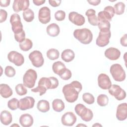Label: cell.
<instances>
[{"label": "cell", "mask_w": 127, "mask_h": 127, "mask_svg": "<svg viewBox=\"0 0 127 127\" xmlns=\"http://www.w3.org/2000/svg\"><path fill=\"white\" fill-rule=\"evenodd\" d=\"M82 89L81 83L75 80L65 85L63 88L62 91L66 101L69 103H73L77 100L78 94Z\"/></svg>", "instance_id": "1"}, {"label": "cell", "mask_w": 127, "mask_h": 127, "mask_svg": "<svg viewBox=\"0 0 127 127\" xmlns=\"http://www.w3.org/2000/svg\"><path fill=\"white\" fill-rule=\"evenodd\" d=\"M73 36L75 39L83 44H89L93 39L91 31L87 28L75 29L73 32Z\"/></svg>", "instance_id": "2"}, {"label": "cell", "mask_w": 127, "mask_h": 127, "mask_svg": "<svg viewBox=\"0 0 127 127\" xmlns=\"http://www.w3.org/2000/svg\"><path fill=\"white\" fill-rule=\"evenodd\" d=\"M48 89H53L50 77H43L39 80L38 86L31 89L33 92H39L40 96L44 94Z\"/></svg>", "instance_id": "3"}, {"label": "cell", "mask_w": 127, "mask_h": 127, "mask_svg": "<svg viewBox=\"0 0 127 127\" xmlns=\"http://www.w3.org/2000/svg\"><path fill=\"white\" fill-rule=\"evenodd\" d=\"M74 110L76 114L85 122L90 121L93 117L92 111L82 104H77L74 108Z\"/></svg>", "instance_id": "4"}, {"label": "cell", "mask_w": 127, "mask_h": 127, "mask_svg": "<svg viewBox=\"0 0 127 127\" xmlns=\"http://www.w3.org/2000/svg\"><path fill=\"white\" fill-rule=\"evenodd\" d=\"M110 72L114 79L118 82L124 81L126 79V72L121 64H112L110 68Z\"/></svg>", "instance_id": "5"}, {"label": "cell", "mask_w": 127, "mask_h": 127, "mask_svg": "<svg viewBox=\"0 0 127 127\" xmlns=\"http://www.w3.org/2000/svg\"><path fill=\"white\" fill-rule=\"evenodd\" d=\"M37 78V74L35 70L33 69H28L23 77L24 85L29 88H33L35 84Z\"/></svg>", "instance_id": "6"}, {"label": "cell", "mask_w": 127, "mask_h": 127, "mask_svg": "<svg viewBox=\"0 0 127 127\" xmlns=\"http://www.w3.org/2000/svg\"><path fill=\"white\" fill-rule=\"evenodd\" d=\"M10 22L11 25L12 30L14 34L20 33L23 30V25L19 14L17 13L12 14L10 16Z\"/></svg>", "instance_id": "7"}, {"label": "cell", "mask_w": 127, "mask_h": 127, "mask_svg": "<svg viewBox=\"0 0 127 127\" xmlns=\"http://www.w3.org/2000/svg\"><path fill=\"white\" fill-rule=\"evenodd\" d=\"M29 59L33 66L36 67L42 66L44 63V60L41 52L37 50L33 51L29 55Z\"/></svg>", "instance_id": "8"}, {"label": "cell", "mask_w": 127, "mask_h": 127, "mask_svg": "<svg viewBox=\"0 0 127 127\" xmlns=\"http://www.w3.org/2000/svg\"><path fill=\"white\" fill-rule=\"evenodd\" d=\"M115 14L114 7L112 6H106L103 11H101L98 13L97 19L98 21L107 20L110 21Z\"/></svg>", "instance_id": "9"}, {"label": "cell", "mask_w": 127, "mask_h": 127, "mask_svg": "<svg viewBox=\"0 0 127 127\" xmlns=\"http://www.w3.org/2000/svg\"><path fill=\"white\" fill-rule=\"evenodd\" d=\"M109 93L117 100H124L126 97V93L119 85L113 84L109 89Z\"/></svg>", "instance_id": "10"}, {"label": "cell", "mask_w": 127, "mask_h": 127, "mask_svg": "<svg viewBox=\"0 0 127 127\" xmlns=\"http://www.w3.org/2000/svg\"><path fill=\"white\" fill-rule=\"evenodd\" d=\"M111 36V33L110 30L108 31H100L99 35L96 39V45L100 47L107 46L109 43Z\"/></svg>", "instance_id": "11"}, {"label": "cell", "mask_w": 127, "mask_h": 127, "mask_svg": "<svg viewBox=\"0 0 127 127\" xmlns=\"http://www.w3.org/2000/svg\"><path fill=\"white\" fill-rule=\"evenodd\" d=\"M7 58L10 62L18 66L22 65L24 62L23 56L21 54L14 51H11L8 54Z\"/></svg>", "instance_id": "12"}, {"label": "cell", "mask_w": 127, "mask_h": 127, "mask_svg": "<svg viewBox=\"0 0 127 127\" xmlns=\"http://www.w3.org/2000/svg\"><path fill=\"white\" fill-rule=\"evenodd\" d=\"M35 103V99L33 97L30 96H26L21 98L19 101L18 108L22 110L25 111L33 108Z\"/></svg>", "instance_id": "13"}, {"label": "cell", "mask_w": 127, "mask_h": 127, "mask_svg": "<svg viewBox=\"0 0 127 127\" xmlns=\"http://www.w3.org/2000/svg\"><path fill=\"white\" fill-rule=\"evenodd\" d=\"M38 19L39 21L44 24L49 23L51 20V10L47 6L41 7L38 13Z\"/></svg>", "instance_id": "14"}, {"label": "cell", "mask_w": 127, "mask_h": 127, "mask_svg": "<svg viewBox=\"0 0 127 127\" xmlns=\"http://www.w3.org/2000/svg\"><path fill=\"white\" fill-rule=\"evenodd\" d=\"M98 84L101 89L106 90L111 87L112 82L108 75L105 73H101L98 76Z\"/></svg>", "instance_id": "15"}, {"label": "cell", "mask_w": 127, "mask_h": 127, "mask_svg": "<svg viewBox=\"0 0 127 127\" xmlns=\"http://www.w3.org/2000/svg\"><path fill=\"white\" fill-rule=\"evenodd\" d=\"M77 118L73 112H68L64 113L62 117L61 122L65 126H72L76 122Z\"/></svg>", "instance_id": "16"}, {"label": "cell", "mask_w": 127, "mask_h": 127, "mask_svg": "<svg viewBox=\"0 0 127 127\" xmlns=\"http://www.w3.org/2000/svg\"><path fill=\"white\" fill-rule=\"evenodd\" d=\"M68 19L72 23L77 26H82L85 22L84 17L75 11H72L69 13Z\"/></svg>", "instance_id": "17"}, {"label": "cell", "mask_w": 127, "mask_h": 127, "mask_svg": "<svg viewBox=\"0 0 127 127\" xmlns=\"http://www.w3.org/2000/svg\"><path fill=\"white\" fill-rule=\"evenodd\" d=\"M29 6V1L28 0H14L12 4L13 10L18 12L23 10V11L28 9Z\"/></svg>", "instance_id": "18"}, {"label": "cell", "mask_w": 127, "mask_h": 127, "mask_svg": "<svg viewBox=\"0 0 127 127\" xmlns=\"http://www.w3.org/2000/svg\"><path fill=\"white\" fill-rule=\"evenodd\" d=\"M116 118L119 121H123L127 118V105L126 103L119 104L117 108Z\"/></svg>", "instance_id": "19"}, {"label": "cell", "mask_w": 127, "mask_h": 127, "mask_svg": "<svg viewBox=\"0 0 127 127\" xmlns=\"http://www.w3.org/2000/svg\"><path fill=\"white\" fill-rule=\"evenodd\" d=\"M104 55L108 59L112 61H115L120 58L121 56V52L117 48L110 47L105 50Z\"/></svg>", "instance_id": "20"}, {"label": "cell", "mask_w": 127, "mask_h": 127, "mask_svg": "<svg viewBox=\"0 0 127 127\" xmlns=\"http://www.w3.org/2000/svg\"><path fill=\"white\" fill-rule=\"evenodd\" d=\"M19 123L23 127H30L32 126L34 120L32 116L29 114H22L19 118Z\"/></svg>", "instance_id": "21"}, {"label": "cell", "mask_w": 127, "mask_h": 127, "mask_svg": "<svg viewBox=\"0 0 127 127\" xmlns=\"http://www.w3.org/2000/svg\"><path fill=\"white\" fill-rule=\"evenodd\" d=\"M0 120L2 124L7 126L12 122V115L9 111L7 110H3L0 113Z\"/></svg>", "instance_id": "22"}, {"label": "cell", "mask_w": 127, "mask_h": 127, "mask_svg": "<svg viewBox=\"0 0 127 127\" xmlns=\"http://www.w3.org/2000/svg\"><path fill=\"white\" fill-rule=\"evenodd\" d=\"M95 13L96 11L93 9H89L85 12V15L87 16L88 22L93 26H97L98 24L97 17Z\"/></svg>", "instance_id": "23"}, {"label": "cell", "mask_w": 127, "mask_h": 127, "mask_svg": "<svg viewBox=\"0 0 127 127\" xmlns=\"http://www.w3.org/2000/svg\"><path fill=\"white\" fill-rule=\"evenodd\" d=\"M46 31L49 36L54 37L57 36L59 34L60 29L58 25L56 23H53L47 27Z\"/></svg>", "instance_id": "24"}, {"label": "cell", "mask_w": 127, "mask_h": 127, "mask_svg": "<svg viewBox=\"0 0 127 127\" xmlns=\"http://www.w3.org/2000/svg\"><path fill=\"white\" fill-rule=\"evenodd\" d=\"M13 94L11 88L6 84H0V94L4 98L10 97Z\"/></svg>", "instance_id": "25"}, {"label": "cell", "mask_w": 127, "mask_h": 127, "mask_svg": "<svg viewBox=\"0 0 127 127\" xmlns=\"http://www.w3.org/2000/svg\"><path fill=\"white\" fill-rule=\"evenodd\" d=\"M75 57L74 52L71 49H65L62 53L61 58L63 61L68 63L72 61Z\"/></svg>", "instance_id": "26"}, {"label": "cell", "mask_w": 127, "mask_h": 127, "mask_svg": "<svg viewBox=\"0 0 127 127\" xmlns=\"http://www.w3.org/2000/svg\"><path fill=\"white\" fill-rule=\"evenodd\" d=\"M66 67L64 64L61 61L55 62L52 65V69L54 72L59 75L65 69Z\"/></svg>", "instance_id": "27"}, {"label": "cell", "mask_w": 127, "mask_h": 127, "mask_svg": "<svg viewBox=\"0 0 127 127\" xmlns=\"http://www.w3.org/2000/svg\"><path fill=\"white\" fill-rule=\"evenodd\" d=\"M53 110L57 112H61L64 109L65 105L64 102L60 99H56L52 102Z\"/></svg>", "instance_id": "28"}, {"label": "cell", "mask_w": 127, "mask_h": 127, "mask_svg": "<svg viewBox=\"0 0 127 127\" xmlns=\"http://www.w3.org/2000/svg\"><path fill=\"white\" fill-rule=\"evenodd\" d=\"M37 108L38 110L42 113H46L50 110L49 102L46 100H41L38 101Z\"/></svg>", "instance_id": "29"}, {"label": "cell", "mask_w": 127, "mask_h": 127, "mask_svg": "<svg viewBox=\"0 0 127 127\" xmlns=\"http://www.w3.org/2000/svg\"><path fill=\"white\" fill-rule=\"evenodd\" d=\"M20 49L23 51H28L30 50L33 46V43L31 40L25 38V40L19 44Z\"/></svg>", "instance_id": "30"}, {"label": "cell", "mask_w": 127, "mask_h": 127, "mask_svg": "<svg viewBox=\"0 0 127 127\" xmlns=\"http://www.w3.org/2000/svg\"><path fill=\"white\" fill-rule=\"evenodd\" d=\"M22 15L24 20L28 22L32 21L34 18V13L33 11L30 8L24 11Z\"/></svg>", "instance_id": "31"}, {"label": "cell", "mask_w": 127, "mask_h": 127, "mask_svg": "<svg viewBox=\"0 0 127 127\" xmlns=\"http://www.w3.org/2000/svg\"><path fill=\"white\" fill-rule=\"evenodd\" d=\"M60 53L59 51L54 48L50 49L47 52V56L48 58L51 60H55L58 59Z\"/></svg>", "instance_id": "32"}, {"label": "cell", "mask_w": 127, "mask_h": 127, "mask_svg": "<svg viewBox=\"0 0 127 127\" xmlns=\"http://www.w3.org/2000/svg\"><path fill=\"white\" fill-rule=\"evenodd\" d=\"M97 25L100 31H108L110 30L111 24L108 21L104 20L98 21Z\"/></svg>", "instance_id": "33"}, {"label": "cell", "mask_w": 127, "mask_h": 127, "mask_svg": "<svg viewBox=\"0 0 127 127\" xmlns=\"http://www.w3.org/2000/svg\"><path fill=\"white\" fill-rule=\"evenodd\" d=\"M115 13L117 15H121L124 13L125 9V4L123 2H118L114 6Z\"/></svg>", "instance_id": "34"}, {"label": "cell", "mask_w": 127, "mask_h": 127, "mask_svg": "<svg viewBox=\"0 0 127 127\" xmlns=\"http://www.w3.org/2000/svg\"><path fill=\"white\" fill-rule=\"evenodd\" d=\"M109 101V98L108 96L105 94H100L97 99V102L98 104L101 107H104L108 105Z\"/></svg>", "instance_id": "35"}, {"label": "cell", "mask_w": 127, "mask_h": 127, "mask_svg": "<svg viewBox=\"0 0 127 127\" xmlns=\"http://www.w3.org/2000/svg\"><path fill=\"white\" fill-rule=\"evenodd\" d=\"M83 100L87 104H92L95 101L94 97L90 93H85L82 95Z\"/></svg>", "instance_id": "36"}, {"label": "cell", "mask_w": 127, "mask_h": 127, "mask_svg": "<svg viewBox=\"0 0 127 127\" xmlns=\"http://www.w3.org/2000/svg\"><path fill=\"white\" fill-rule=\"evenodd\" d=\"M19 101L16 98H13L9 100L7 103V106L11 110H15L18 108Z\"/></svg>", "instance_id": "37"}, {"label": "cell", "mask_w": 127, "mask_h": 127, "mask_svg": "<svg viewBox=\"0 0 127 127\" xmlns=\"http://www.w3.org/2000/svg\"><path fill=\"white\" fill-rule=\"evenodd\" d=\"M15 89L16 93L19 96H23L27 94V90L22 84H18L16 85L15 87Z\"/></svg>", "instance_id": "38"}, {"label": "cell", "mask_w": 127, "mask_h": 127, "mask_svg": "<svg viewBox=\"0 0 127 127\" xmlns=\"http://www.w3.org/2000/svg\"><path fill=\"white\" fill-rule=\"evenodd\" d=\"M71 76L72 73L71 71L66 68L59 75V76L64 80L69 79L71 77Z\"/></svg>", "instance_id": "39"}, {"label": "cell", "mask_w": 127, "mask_h": 127, "mask_svg": "<svg viewBox=\"0 0 127 127\" xmlns=\"http://www.w3.org/2000/svg\"><path fill=\"white\" fill-rule=\"evenodd\" d=\"M15 70L11 66H6L4 69V74L5 75L9 77H13L15 75Z\"/></svg>", "instance_id": "40"}, {"label": "cell", "mask_w": 127, "mask_h": 127, "mask_svg": "<svg viewBox=\"0 0 127 127\" xmlns=\"http://www.w3.org/2000/svg\"><path fill=\"white\" fill-rule=\"evenodd\" d=\"M65 13L63 10H58L55 13V18L57 21H63L65 19Z\"/></svg>", "instance_id": "41"}, {"label": "cell", "mask_w": 127, "mask_h": 127, "mask_svg": "<svg viewBox=\"0 0 127 127\" xmlns=\"http://www.w3.org/2000/svg\"><path fill=\"white\" fill-rule=\"evenodd\" d=\"M14 38L15 40L19 43L22 42L25 39V33L24 31L23 30L20 33L14 34Z\"/></svg>", "instance_id": "42"}, {"label": "cell", "mask_w": 127, "mask_h": 127, "mask_svg": "<svg viewBox=\"0 0 127 127\" xmlns=\"http://www.w3.org/2000/svg\"><path fill=\"white\" fill-rule=\"evenodd\" d=\"M7 13L6 11L4 9H0V23L5 21L7 18Z\"/></svg>", "instance_id": "43"}, {"label": "cell", "mask_w": 127, "mask_h": 127, "mask_svg": "<svg viewBox=\"0 0 127 127\" xmlns=\"http://www.w3.org/2000/svg\"><path fill=\"white\" fill-rule=\"evenodd\" d=\"M121 44L124 47L127 46V34H125L120 39Z\"/></svg>", "instance_id": "44"}, {"label": "cell", "mask_w": 127, "mask_h": 127, "mask_svg": "<svg viewBox=\"0 0 127 127\" xmlns=\"http://www.w3.org/2000/svg\"><path fill=\"white\" fill-rule=\"evenodd\" d=\"M61 0H49V2L50 5L53 7H57L59 6L61 3Z\"/></svg>", "instance_id": "45"}, {"label": "cell", "mask_w": 127, "mask_h": 127, "mask_svg": "<svg viewBox=\"0 0 127 127\" xmlns=\"http://www.w3.org/2000/svg\"><path fill=\"white\" fill-rule=\"evenodd\" d=\"M10 2L9 0H0V5L1 7H7L9 5Z\"/></svg>", "instance_id": "46"}, {"label": "cell", "mask_w": 127, "mask_h": 127, "mask_svg": "<svg viewBox=\"0 0 127 127\" xmlns=\"http://www.w3.org/2000/svg\"><path fill=\"white\" fill-rule=\"evenodd\" d=\"M87 2L90 4L95 6V5H98L100 3L101 0H88Z\"/></svg>", "instance_id": "47"}, {"label": "cell", "mask_w": 127, "mask_h": 127, "mask_svg": "<svg viewBox=\"0 0 127 127\" xmlns=\"http://www.w3.org/2000/svg\"><path fill=\"white\" fill-rule=\"evenodd\" d=\"M45 0H33V2L34 3L35 5L39 6L45 2Z\"/></svg>", "instance_id": "48"}, {"label": "cell", "mask_w": 127, "mask_h": 127, "mask_svg": "<svg viewBox=\"0 0 127 127\" xmlns=\"http://www.w3.org/2000/svg\"><path fill=\"white\" fill-rule=\"evenodd\" d=\"M94 126H102V125H100V124H98V123H97L96 124H95V125H93V127H94Z\"/></svg>", "instance_id": "49"}]
</instances>
